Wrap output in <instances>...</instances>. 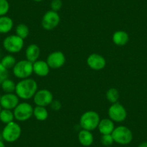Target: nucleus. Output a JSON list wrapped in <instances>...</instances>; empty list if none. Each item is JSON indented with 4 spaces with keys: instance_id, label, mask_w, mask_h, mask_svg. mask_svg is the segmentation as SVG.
Segmentation results:
<instances>
[{
    "instance_id": "obj_1",
    "label": "nucleus",
    "mask_w": 147,
    "mask_h": 147,
    "mask_svg": "<svg viewBox=\"0 0 147 147\" xmlns=\"http://www.w3.org/2000/svg\"><path fill=\"white\" fill-rule=\"evenodd\" d=\"M37 91L38 84L36 81L33 79L27 78L17 83L15 92L20 99L27 100L33 98Z\"/></svg>"
},
{
    "instance_id": "obj_2",
    "label": "nucleus",
    "mask_w": 147,
    "mask_h": 147,
    "mask_svg": "<svg viewBox=\"0 0 147 147\" xmlns=\"http://www.w3.org/2000/svg\"><path fill=\"white\" fill-rule=\"evenodd\" d=\"M100 121V117L99 114L95 111L90 110L82 115L80 120V125L82 129L92 131L97 128Z\"/></svg>"
},
{
    "instance_id": "obj_3",
    "label": "nucleus",
    "mask_w": 147,
    "mask_h": 147,
    "mask_svg": "<svg viewBox=\"0 0 147 147\" xmlns=\"http://www.w3.org/2000/svg\"><path fill=\"white\" fill-rule=\"evenodd\" d=\"M22 134V128L18 123L12 121L6 124L2 131V137L6 142L13 143L18 141Z\"/></svg>"
},
{
    "instance_id": "obj_4",
    "label": "nucleus",
    "mask_w": 147,
    "mask_h": 147,
    "mask_svg": "<svg viewBox=\"0 0 147 147\" xmlns=\"http://www.w3.org/2000/svg\"><path fill=\"white\" fill-rule=\"evenodd\" d=\"M12 72L15 77L20 80L29 78L33 73V63L26 59L17 61Z\"/></svg>"
},
{
    "instance_id": "obj_5",
    "label": "nucleus",
    "mask_w": 147,
    "mask_h": 147,
    "mask_svg": "<svg viewBox=\"0 0 147 147\" xmlns=\"http://www.w3.org/2000/svg\"><path fill=\"white\" fill-rule=\"evenodd\" d=\"M114 142L121 145L129 144L133 140V133L128 127L124 125L115 127L111 134Z\"/></svg>"
},
{
    "instance_id": "obj_6",
    "label": "nucleus",
    "mask_w": 147,
    "mask_h": 147,
    "mask_svg": "<svg viewBox=\"0 0 147 147\" xmlns=\"http://www.w3.org/2000/svg\"><path fill=\"white\" fill-rule=\"evenodd\" d=\"M3 47L8 53H18L24 47V40L17 35H10L3 40Z\"/></svg>"
},
{
    "instance_id": "obj_7",
    "label": "nucleus",
    "mask_w": 147,
    "mask_h": 147,
    "mask_svg": "<svg viewBox=\"0 0 147 147\" xmlns=\"http://www.w3.org/2000/svg\"><path fill=\"white\" fill-rule=\"evenodd\" d=\"M13 113L15 120L24 122L33 115V107L28 102H20L13 110Z\"/></svg>"
},
{
    "instance_id": "obj_8",
    "label": "nucleus",
    "mask_w": 147,
    "mask_h": 147,
    "mask_svg": "<svg viewBox=\"0 0 147 147\" xmlns=\"http://www.w3.org/2000/svg\"><path fill=\"white\" fill-rule=\"evenodd\" d=\"M127 110L120 102L111 104L108 109V116L114 123L123 122L127 118Z\"/></svg>"
},
{
    "instance_id": "obj_9",
    "label": "nucleus",
    "mask_w": 147,
    "mask_h": 147,
    "mask_svg": "<svg viewBox=\"0 0 147 147\" xmlns=\"http://www.w3.org/2000/svg\"><path fill=\"white\" fill-rule=\"evenodd\" d=\"M60 20V16L57 12L49 10L46 12L42 18V28L46 30H52L59 25Z\"/></svg>"
},
{
    "instance_id": "obj_10",
    "label": "nucleus",
    "mask_w": 147,
    "mask_h": 147,
    "mask_svg": "<svg viewBox=\"0 0 147 147\" xmlns=\"http://www.w3.org/2000/svg\"><path fill=\"white\" fill-rule=\"evenodd\" d=\"M53 100V94L46 89H42L36 92L33 97V101L36 106L46 107L51 104Z\"/></svg>"
},
{
    "instance_id": "obj_11",
    "label": "nucleus",
    "mask_w": 147,
    "mask_h": 147,
    "mask_svg": "<svg viewBox=\"0 0 147 147\" xmlns=\"http://www.w3.org/2000/svg\"><path fill=\"white\" fill-rule=\"evenodd\" d=\"M50 69H57L61 68L66 63V56L64 53L59 51H56L48 56L46 60Z\"/></svg>"
},
{
    "instance_id": "obj_12",
    "label": "nucleus",
    "mask_w": 147,
    "mask_h": 147,
    "mask_svg": "<svg viewBox=\"0 0 147 147\" xmlns=\"http://www.w3.org/2000/svg\"><path fill=\"white\" fill-rule=\"evenodd\" d=\"M87 63L89 67L94 71H100L106 66V60L102 55L92 53L87 57Z\"/></svg>"
},
{
    "instance_id": "obj_13",
    "label": "nucleus",
    "mask_w": 147,
    "mask_h": 147,
    "mask_svg": "<svg viewBox=\"0 0 147 147\" xmlns=\"http://www.w3.org/2000/svg\"><path fill=\"white\" fill-rule=\"evenodd\" d=\"M19 97L16 94L14 93H5L2 95L0 100V105L2 106V109H7V110H14L20 103Z\"/></svg>"
},
{
    "instance_id": "obj_14",
    "label": "nucleus",
    "mask_w": 147,
    "mask_h": 147,
    "mask_svg": "<svg viewBox=\"0 0 147 147\" xmlns=\"http://www.w3.org/2000/svg\"><path fill=\"white\" fill-rule=\"evenodd\" d=\"M50 71V67L47 62L43 60H38L33 63V73L40 77H46Z\"/></svg>"
},
{
    "instance_id": "obj_15",
    "label": "nucleus",
    "mask_w": 147,
    "mask_h": 147,
    "mask_svg": "<svg viewBox=\"0 0 147 147\" xmlns=\"http://www.w3.org/2000/svg\"><path fill=\"white\" fill-rule=\"evenodd\" d=\"M40 54V49L36 44H30L25 50V58L26 60L32 62V63L38 60Z\"/></svg>"
},
{
    "instance_id": "obj_16",
    "label": "nucleus",
    "mask_w": 147,
    "mask_h": 147,
    "mask_svg": "<svg viewBox=\"0 0 147 147\" xmlns=\"http://www.w3.org/2000/svg\"><path fill=\"white\" fill-rule=\"evenodd\" d=\"M115 124L114 122L110 120V118H103L100 119V123L97 128L102 135H106V134H111L115 128Z\"/></svg>"
},
{
    "instance_id": "obj_17",
    "label": "nucleus",
    "mask_w": 147,
    "mask_h": 147,
    "mask_svg": "<svg viewBox=\"0 0 147 147\" xmlns=\"http://www.w3.org/2000/svg\"><path fill=\"white\" fill-rule=\"evenodd\" d=\"M113 42L118 46H123L129 41V35L124 30L115 31L112 37Z\"/></svg>"
},
{
    "instance_id": "obj_18",
    "label": "nucleus",
    "mask_w": 147,
    "mask_h": 147,
    "mask_svg": "<svg viewBox=\"0 0 147 147\" xmlns=\"http://www.w3.org/2000/svg\"><path fill=\"white\" fill-rule=\"evenodd\" d=\"M78 140L83 146H90L93 144L94 136L91 131L82 129L78 134Z\"/></svg>"
},
{
    "instance_id": "obj_19",
    "label": "nucleus",
    "mask_w": 147,
    "mask_h": 147,
    "mask_svg": "<svg viewBox=\"0 0 147 147\" xmlns=\"http://www.w3.org/2000/svg\"><path fill=\"white\" fill-rule=\"evenodd\" d=\"M14 22L12 18L6 15L0 17V33H8L12 30Z\"/></svg>"
},
{
    "instance_id": "obj_20",
    "label": "nucleus",
    "mask_w": 147,
    "mask_h": 147,
    "mask_svg": "<svg viewBox=\"0 0 147 147\" xmlns=\"http://www.w3.org/2000/svg\"><path fill=\"white\" fill-rule=\"evenodd\" d=\"M33 116L38 121H44L49 118V112L46 107L36 106L33 108Z\"/></svg>"
},
{
    "instance_id": "obj_21",
    "label": "nucleus",
    "mask_w": 147,
    "mask_h": 147,
    "mask_svg": "<svg viewBox=\"0 0 147 147\" xmlns=\"http://www.w3.org/2000/svg\"><path fill=\"white\" fill-rule=\"evenodd\" d=\"M15 120L14 113L11 110L2 109L0 113V121L4 124H8Z\"/></svg>"
},
{
    "instance_id": "obj_22",
    "label": "nucleus",
    "mask_w": 147,
    "mask_h": 147,
    "mask_svg": "<svg viewBox=\"0 0 147 147\" xmlns=\"http://www.w3.org/2000/svg\"><path fill=\"white\" fill-rule=\"evenodd\" d=\"M106 99L111 104L118 102L120 99V93L116 88H110L106 92Z\"/></svg>"
},
{
    "instance_id": "obj_23",
    "label": "nucleus",
    "mask_w": 147,
    "mask_h": 147,
    "mask_svg": "<svg viewBox=\"0 0 147 147\" xmlns=\"http://www.w3.org/2000/svg\"><path fill=\"white\" fill-rule=\"evenodd\" d=\"M29 28L25 24L20 23L17 25L15 28V35L19 36L22 39H25L29 35Z\"/></svg>"
},
{
    "instance_id": "obj_24",
    "label": "nucleus",
    "mask_w": 147,
    "mask_h": 147,
    "mask_svg": "<svg viewBox=\"0 0 147 147\" xmlns=\"http://www.w3.org/2000/svg\"><path fill=\"white\" fill-rule=\"evenodd\" d=\"M0 63H2L7 69L9 70V69H13L15 65L16 64L17 61L16 59L15 58V56H13L11 54H9L4 56L2 59V61H1Z\"/></svg>"
},
{
    "instance_id": "obj_25",
    "label": "nucleus",
    "mask_w": 147,
    "mask_h": 147,
    "mask_svg": "<svg viewBox=\"0 0 147 147\" xmlns=\"http://www.w3.org/2000/svg\"><path fill=\"white\" fill-rule=\"evenodd\" d=\"M1 87L5 93H14L16 89V84L12 80L7 79L1 84Z\"/></svg>"
},
{
    "instance_id": "obj_26",
    "label": "nucleus",
    "mask_w": 147,
    "mask_h": 147,
    "mask_svg": "<svg viewBox=\"0 0 147 147\" xmlns=\"http://www.w3.org/2000/svg\"><path fill=\"white\" fill-rule=\"evenodd\" d=\"M9 10V4L7 0H0V17L5 16Z\"/></svg>"
},
{
    "instance_id": "obj_27",
    "label": "nucleus",
    "mask_w": 147,
    "mask_h": 147,
    "mask_svg": "<svg viewBox=\"0 0 147 147\" xmlns=\"http://www.w3.org/2000/svg\"><path fill=\"white\" fill-rule=\"evenodd\" d=\"M100 142L105 146H110L114 143V140L111 134H106V135H102Z\"/></svg>"
},
{
    "instance_id": "obj_28",
    "label": "nucleus",
    "mask_w": 147,
    "mask_h": 147,
    "mask_svg": "<svg viewBox=\"0 0 147 147\" xmlns=\"http://www.w3.org/2000/svg\"><path fill=\"white\" fill-rule=\"evenodd\" d=\"M8 76H9L8 69H7L2 63H0V85L5 80L8 79Z\"/></svg>"
},
{
    "instance_id": "obj_29",
    "label": "nucleus",
    "mask_w": 147,
    "mask_h": 147,
    "mask_svg": "<svg viewBox=\"0 0 147 147\" xmlns=\"http://www.w3.org/2000/svg\"><path fill=\"white\" fill-rule=\"evenodd\" d=\"M62 6H63L62 0H52L51 2V10L54 11V12H59L61 9Z\"/></svg>"
},
{
    "instance_id": "obj_30",
    "label": "nucleus",
    "mask_w": 147,
    "mask_h": 147,
    "mask_svg": "<svg viewBox=\"0 0 147 147\" xmlns=\"http://www.w3.org/2000/svg\"><path fill=\"white\" fill-rule=\"evenodd\" d=\"M50 105L52 110H55V111H58V110H59L61 108L62 105L61 102L59 101V100H53V102H52Z\"/></svg>"
},
{
    "instance_id": "obj_31",
    "label": "nucleus",
    "mask_w": 147,
    "mask_h": 147,
    "mask_svg": "<svg viewBox=\"0 0 147 147\" xmlns=\"http://www.w3.org/2000/svg\"><path fill=\"white\" fill-rule=\"evenodd\" d=\"M138 147H147V142H142L138 146Z\"/></svg>"
},
{
    "instance_id": "obj_32",
    "label": "nucleus",
    "mask_w": 147,
    "mask_h": 147,
    "mask_svg": "<svg viewBox=\"0 0 147 147\" xmlns=\"http://www.w3.org/2000/svg\"><path fill=\"white\" fill-rule=\"evenodd\" d=\"M0 147H6L5 143H4L2 140H0Z\"/></svg>"
},
{
    "instance_id": "obj_33",
    "label": "nucleus",
    "mask_w": 147,
    "mask_h": 147,
    "mask_svg": "<svg viewBox=\"0 0 147 147\" xmlns=\"http://www.w3.org/2000/svg\"><path fill=\"white\" fill-rule=\"evenodd\" d=\"M34 2H42L43 0H33Z\"/></svg>"
},
{
    "instance_id": "obj_34",
    "label": "nucleus",
    "mask_w": 147,
    "mask_h": 147,
    "mask_svg": "<svg viewBox=\"0 0 147 147\" xmlns=\"http://www.w3.org/2000/svg\"><path fill=\"white\" fill-rule=\"evenodd\" d=\"M2 106L0 105V113H1V111H2Z\"/></svg>"
},
{
    "instance_id": "obj_35",
    "label": "nucleus",
    "mask_w": 147,
    "mask_h": 147,
    "mask_svg": "<svg viewBox=\"0 0 147 147\" xmlns=\"http://www.w3.org/2000/svg\"><path fill=\"white\" fill-rule=\"evenodd\" d=\"M1 97H2V95H1V94H0V100H1Z\"/></svg>"
}]
</instances>
